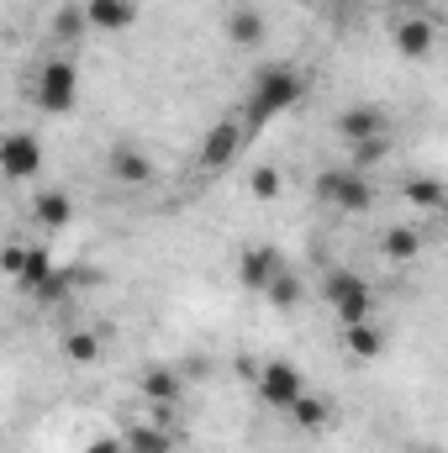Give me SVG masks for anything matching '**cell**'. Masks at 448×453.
<instances>
[{
	"mask_svg": "<svg viewBox=\"0 0 448 453\" xmlns=\"http://www.w3.org/2000/svg\"><path fill=\"white\" fill-rule=\"evenodd\" d=\"M285 269H290V264H285V253H280V248H269V242H259V248H243V258H237V285H243V290H253V296H264Z\"/></svg>",
	"mask_w": 448,
	"mask_h": 453,
	"instance_id": "8",
	"label": "cell"
},
{
	"mask_svg": "<svg viewBox=\"0 0 448 453\" xmlns=\"http://www.w3.org/2000/svg\"><path fill=\"white\" fill-rule=\"evenodd\" d=\"M253 395H259L264 406H274V411H290V406L306 395V374H301L290 358H264V364L253 369Z\"/></svg>",
	"mask_w": 448,
	"mask_h": 453,
	"instance_id": "5",
	"label": "cell"
},
{
	"mask_svg": "<svg viewBox=\"0 0 448 453\" xmlns=\"http://www.w3.org/2000/svg\"><path fill=\"white\" fill-rule=\"evenodd\" d=\"M222 32L232 48H264V37H269V21H264V11H253V5H227L222 16Z\"/></svg>",
	"mask_w": 448,
	"mask_h": 453,
	"instance_id": "12",
	"label": "cell"
},
{
	"mask_svg": "<svg viewBox=\"0 0 448 453\" xmlns=\"http://www.w3.org/2000/svg\"><path fill=\"white\" fill-rule=\"evenodd\" d=\"M285 417H290V422H296L301 433H317V427H328V417H333V406H328V401H322L317 390H306V395H301V401H296V406H290Z\"/></svg>",
	"mask_w": 448,
	"mask_h": 453,
	"instance_id": "20",
	"label": "cell"
},
{
	"mask_svg": "<svg viewBox=\"0 0 448 453\" xmlns=\"http://www.w3.org/2000/svg\"><path fill=\"white\" fill-rule=\"evenodd\" d=\"M32 222L42 226V232H64V226L74 222V201L64 190H37L32 196Z\"/></svg>",
	"mask_w": 448,
	"mask_h": 453,
	"instance_id": "16",
	"label": "cell"
},
{
	"mask_svg": "<svg viewBox=\"0 0 448 453\" xmlns=\"http://www.w3.org/2000/svg\"><path fill=\"white\" fill-rule=\"evenodd\" d=\"M296 5H317V0H296Z\"/></svg>",
	"mask_w": 448,
	"mask_h": 453,
	"instance_id": "29",
	"label": "cell"
},
{
	"mask_svg": "<svg viewBox=\"0 0 448 453\" xmlns=\"http://www.w3.org/2000/svg\"><path fill=\"white\" fill-rule=\"evenodd\" d=\"M243 137H248V127L232 116V121H217L206 137H201V153H196V164H201V174H222L227 164L237 158V148H243Z\"/></svg>",
	"mask_w": 448,
	"mask_h": 453,
	"instance_id": "9",
	"label": "cell"
},
{
	"mask_svg": "<svg viewBox=\"0 0 448 453\" xmlns=\"http://www.w3.org/2000/svg\"><path fill=\"white\" fill-rule=\"evenodd\" d=\"M0 174H5L11 185L37 180V174H42V142H37L32 132H11V137L0 142Z\"/></svg>",
	"mask_w": 448,
	"mask_h": 453,
	"instance_id": "7",
	"label": "cell"
},
{
	"mask_svg": "<svg viewBox=\"0 0 448 453\" xmlns=\"http://www.w3.org/2000/svg\"><path fill=\"white\" fill-rule=\"evenodd\" d=\"M53 274H58L53 253H48V248H27V269H21V285H27V290H42Z\"/></svg>",
	"mask_w": 448,
	"mask_h": 453,
	"instance_id": "21",
	"label": "cell"
},
{
	"mask_svg": "<svg viewBox=\"0 0 448 453\" xmlns=\"http://www.w3.org/2000/svg\"><path fill=\"white\" fill-rule=\"evenodd\" d=\"M137 395L158 411V422H169V406H180V395H185V380L174 374V369H148L143 380H137Z\"/></svg>",
	"mask_w": 448,
	"mask_h": 453,
	"instance_id": "14",
	"label": "cell"
},
{
	"mask_svg": "<svg viewBox=\"0 0 448 453\" xmlns=\"http://www.w3.org/2000/svg\"><path fill=\"white\" fill-rule=\"evenodd\" d=\"M322 296H328V306H333L337 327L375 322V290H369V280H364V274H353V269H328Z\"/></svg>",
	"mask_w": 448,
	"mask_h": 453,
	"instance_id": "3",
	"label": "cell"
},
{
	"mask_svg": "<svg viewBox=\"0 0 448 453\" xmlns=\"http://www.w3.org/2000/svg\"><path fill=\"white\" fill-rule=\"evenodd\" d=\"M264 296H269V306H280V311L301 306V274H296V269H285V274H280V280H274Z\"/></svg>",
	"mask_w": 448,
	"mask_h": 453,
	"instance_id": "22",
	"label": "cell"
},
{
	"mask_svg": "<svg viewBox=\"0 0 448 453\" xmlns=\"http://www.w3.org/2000/svg\"><path fill=\"white\" fill-rule=\"evenodd\" d=\"M64 358H69V364H96V358H101V338H96V333H69V338H64Z\"/></svg>",
	"mask_w": 448,
	"mask_h": 453,
	"instance_id": "23",
	"label": "cell"
},
{
	"mask_svg": "<svg viewBox=\"0 0 448 453\" xmlns=\"http://www.w3.org/2000/svg\"><path fill=\"white\" fill-rule=\"evenodd\" d=\"M390 42H396V53L401 58H412V64H422V58H433V48H438V27H433V16H401L396 27H390Z\"/></svg>",
	"mask_w": 448,
	"mask_h": 453,
	"instance_id": "10",
	"label": "cell"
},
{
	"mask_svg": "<svg viewBox=\"0 0 448 453\" xmlns=\"http://www.w3.org/2000/svg\"><path fill=\"white\" fill-rule=\"evenodd\" d=\"M412 5H433V0H412Z\"/></svg>",
	"mask_w": 448,
	"mask_h": 453,
	"instance_id": "30",
	"label": "cell"
},
{
	"mask_svg": "<svg viewBox=\"0 0 448 453\" xmlns=\"http://www.w3.org/2000/svg\"><path fill=\"white\" fill-rule=\"evenodd\" d=\"M0 269H5L11 280H21V269H27V242H5V253H0Z\"/></svg>",
	"mask_w": 448,
	"mask_h": 453,
	"instance_id": "26",
	"label": "cell"
},
{
	"mask_svg": "<svg viewBox=\"0 0 448 453\" xmlns=\"http://www.w3.org/2000/svg\"><path fill=\"white\" fill-rule=\"evenodd\" d=\"M333 137L348 142V148H359V142H369V137H390V111H380V106H369V101L343 106V111L333 116Z\"/></svg>",
	"mask_w": 448,
	"mask_h": 453,
	"instance_id": "6",
	"label": "cell"
},
{
	"mask_svg": "<svg viewBox=\"0 0 448 453\" xmlns=\"http://www.w3.org/2000/svg\"><path fill=\"white\" fill-rule=\"evenodd\" d=\"M317 201L333 206L337 217H364V211L375 206V185H369V174L353 169V164L322 169V174H317Z\"/></svg>",
	"mask_w": 448,
	"mask_h": 453,
	"instance_id": "2",
	"label": "cell"
},
{
	"mask_svg": "<svg viewBox=\"0 0 448 453\" xmlns=\"http://www.w3.org/2000/svg\"><path fill=\"white\" fill-rule=\"evenodd\" d=\"M280 185H285V180H280V169H269V164H259V169L248 174L253 201H274V196H280Z\"/></svg>",
	"mask_w": 448,
	"mask_h": 453,
	"instance_id": "25",
	"label": "cell"
},
{
	"mask_svg": "<svg viewBox=\"0 0 448 453\" xmlns=\"http://www.w3.org/2000/svg\"><path fill=\"white\" fill-rule=\"evenodd\" d=\"M121 438H127L132 453H174V433H169V422H158V417H153V422H132Z\"/></svg>",
	"mask_w": 448,
	"mask_h": 453,
	"instance_id": "18",
	"label": "cell"
},
{
	"mask_svg": "<svg viewBox=\"0 0 448 453\" xmlns=\"http://www.w3.org/2000/svg\"><path fill=\"white\" fill-rule=\"evenodd\" d=\"M343 348L353 353V358H380L385 353V333H380V322H353V327H343Z\"/></svg>",
	"mask_w": 448,
	"mask_h": 453,
	"instance_id": "19",
	"label": "cell"
},
{
	"mask_svg": "<svg viewBox=\"0 0 448 453\" xmlns=\"http://www.w3.org/2000/svg\"><path fill=\"white\" fill-rule=\"evenodd\" d=\"M375 248H380V258H385V264H412V258H422L428 237H422V226H417V222H401V226H380Z\"/></svg>",
	"mask_w": 448,
	"mask_h": 453,
	"instance_id": "13",
	"label": "cell"
},
{
	"mask_svg": "<svg viewBox=\"0 0 448 453\" xmlns=\"http://www.w3.org/2000/svg\"><path fill=\"white\" fill-rule=\"evenodd\" d=\"M438 217H444V232H448V206H444V211H438Z\"/></svg>",
	"mask_w": 448,
	"mask_h": 453,
	"instance_id": "28",
	"label": "cell"
},
{
	"mask_svg": "<svg viewBox=\"0 0 448 453\" xmlns=\"http://www.w3.org/2000/svg\"><path fill=\"white\" fill-rule=\"evenodd\" d=\"M401 201L417 206V211H444L448 206V185L438 180V174H412V180L401 185Z\"/></svg>",
	"mask_w": 448,
	"mask_h": 453,
	"instance_id": "17",
	"label": "cell"
},
{
	"mask_svg": "<svg viewBox=\"0 0 448 453\" xmlns=\"http://www.w3.org/2000/svg\"><path fill=\"white\" fill-rule=\"evenodd\" d=\"M90 32H127L137 21V0H85Z\"/></svg>",
	"mask_w": 448,
	"mask_h": 453,
	"instance_id": "15",
	"label": "cell"
},
{
	"mask_svg": "<svg viewBox=\"0 0 448 453\" xmlns=\"http://www.w3.org/2000/svg\"><path fill=\"white\" fill-rule=\"evenodd\" d=\"M32 101L48 116H69L74 101H80V69L69 58H42V69L32 80Z\"/></svg>",
	"mask_w": 448,
	"mask_h": 453,
	"instance_id": "4",
	"label": "cell"
},
{
	"mask_svg": "<svg viewBox=\"0 0 448 453\" xmlns=\"http://www.w3.org/2000/svg\"><path fill=\"white\" fill-rule=\"evenodd\" d=\"M348 153H353V169H364V174H369L375 164H385V158H390V137H369V142H359V148H348Z\"/></svg>",
	"mask_w": 448,
	"mask_h": 453,
	"instance_id": "24",
	"label": "cell"
},
{
	"mask_svg": "<svg viewBox=\"0 0 448 453\" xmlns=\"http://www.w3.org/2000/svg\"><path fill=\"white\" fill-rule=\"evenodd\" d=\"M306 96V80L290 69V64H264L253 80H248V96H243V127L248 132H259L264 121H274L280 111H290L296 101Z\"/></svg>",
	"mask_w": 448,
	"mask_h": 453,
	"instance_id": "1",
	"label": "cell"
},
{
	"mask_svg": "<svg viewBox=\"0 0 448 453\" xmlns=\"http://www.w3.org/2000/svg\"><path fill=\"white\" fill-rule=\"evenodd\" d=\"M106 169H112V180L116 185H132V190H143V185H153V158L137 148V142H116L112 148V158H106Z\"/></svg>",
	"mask_w": 448,
	"mask_h": 453,
	"instance_id": "11",
	"label": "cell"
},
{
	"mask_svg": "<svg viewBox=\"0 0 448 453\" xmlns=\"http://www.w3.org/2000/svg\"><path fill=\"white\" fill-rule=\"evenodd\" d=\"M85 453H132V449H127V438H121V433H101V438H90V443H85Z\"/></svg>",
	"mask_w": 448,
	"mask_h": 453,
	"instance_id": "27",
	"label": "cell"
}]
</instances>
